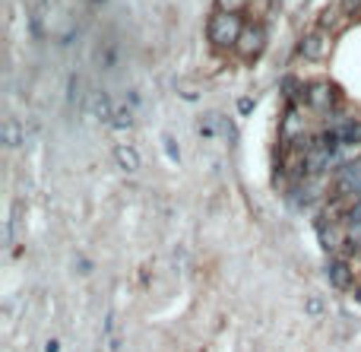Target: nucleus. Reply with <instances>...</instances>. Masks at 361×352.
Here are the masks:
<instances>
[{"label":"nucleus","instance_id":"nucleus-17","mask_svg":"<svg viewBox=\"0 0 361 352\" xmlns=\"http://www.w3.org/2000/svg\"><path fill=\"white\" fill-rule=\"evenodd\" d=\"M215 7H219L222 13H241V10L247 7V0H215Z\"/></svg>","mask_w":361,"mask_h":352},{"label":"nucleus","instance_id":"nucleus-10","mask_svg":"<svg viewBox=\"0 0 361 352\" xmlns=\"http://www.w3.org/2000/svg\"><path fill=\"white\" fill-rule=\"evenodd\" d=\"M92 115L99 118V121H111V118H114L111 99H108L105 89H95V92H92Z\"/></svg>","mask_w":361,"mask_h":352},{"label":"nucleus","instance_id":"nucleus-6","mask_svg":"<svg viewBox=\"0 0 361 352\" xmlns=\"http://www.w3.org/2000/svg\"><path fill=\"white\" fill-rule=\"evenodd\" d=\"M355 184H361V159H348L336 168V197H346Z\"/></svg>","mask_w":361,"mask_h":352},{"label":"nucleus","instance_id":"nucleus-19","mask_svg":"<svg viewBox=\"0 0 361 352\" xmlns=\"http://www.w3.org/2000/svg\"><path fill=\"white\" fill-rule=\"evenodd\" d=\"M339 10L346 16H355V13H361V0H339Z\"/></svg>","mask_w":361,"mask_h":352},{"label":"nucleus","instance_id":"nucleus-9","mask_svg":"<svg viewBox=\"0 0 361 352\" xmlns=\"http://www.w3.org/2000/svg\"><path fill=\"white\" fill-rule=\"evenodd\" d=\"M114 162H118V168H124L127 175H133L139 168V153L133 146H118L114 149Z\"/></svg>","mask_w":361,"mask_h":352},{"label":"nucleus","instance_id":"nucleus-24","mask_svg":"<svg viewBox=\"0 0 361 352\" xmlns=\"http://www.w3.org/2000/svg\"><path fill=\"white\" fill-rule=\"evenodd\" d=\"M266 7H270V0H257V10H260V13H263Z\"/></svg>","mask_w":361,"mask_h":352},{"label":"nucleus","instance_id":"nucleus-2","mask_svg":"<svg viewBox=\"0 0 361 352\" xmlns=\"http://www.w3.org/2000/svg\"><path fill=\"white\" fill-rule=\"evenodd\" d=\"M304 102H308L314 111H320V115H329V111L336 108V102H339V89H336L333 83H327V80L310 83L308 92H304Z\"/></svg>","mask_w":361,"mask_h":352},{"label":"nucleus","instance_id":"nucleus-18","mask_svg":"<svg viewBox=\"0 0 361 352\" xmlns=\"http://www.w3.org/2000/svg\"><path fill=\"white\" fill-rule=\"evenodd\" d=\"M162 146H165V156H168L171 162H177V159H181V149H177L175 137H168V134H165V137H162Z\"/></svg>","mask_w":361,"mask_h":352},{"label":"nucleus","instance_id":"nucleus-4","mask_svg":"<svg viewBox=\"0 0 361 352\" xmlns=\"http://www.w3.org/2000/svg\"><path fill=\"white\" fill-rule=\"evenodd\" d=\"M301 137H304V118L298 111V105H289L282 124H279V140H282V146H295Z\"/></svg>","mask_w":361,"mask_h":352},{"label":"nucleus","instance_id":"nucleus-7","mask_svg":"<svg viewBox=\"0 0 361 352\" xmlns=\"http://www.w3.org/2000/svg\"><path fill=\"white\" fill-rule=\"evenodd\" d=\"M329 127H336L342 146H361V118H333Z\"/></svg>","mask_w":361,"mask_h":352},{"label":"nucleus","instance_id":"nucleus-25","mask_svg":"<svg viewBox=\"0 0 361 352\" xmlns=\"http://www.w3.org/2000/svg\"><path fill=\"white\" fill-rule=\"evenodd\" d=\"M355 298H358V301H361V289H358V295H355Z\"/></svg>","mask_w":361,"mask_h":352},{"label":"nucleus","instance_id":"nucleus-11","mask_svg":"<svg viewBox=\"0 0 361 352\" xmlns=\"http://www.w3.org/2000/svg\"><path fill=\"white\" fill-rule=\"evenodd\" d=\"M23 143V127H19L16 118H6L4 121V146L6 149H16Z\"/></svg>","mask_w":361,"mask_h":352},{"label":"nucleus","instance_id":"nucleus-13","mask_svg":"<svg viewBox=\"0 0 361 352\" xmlns=\"http://www.w3.org/2000/svg\"><path fill=\"white\" fill-rule=\"evenodd\" d=\"M342 254H361V225H348L346 241H342Z\"/></svg>","mask_w":361,"mask_h":352},{"label":"nucleus","instance_id":"nucleus-15","mask_svg":"<svg viewBox=\"0 0 361 352\" xmlns=\"http://www.w3.org/2000/svg\"><path fill=\"white\" fill-rule=\"evenodd\" d=\"M80 89H82V80L76 77H70V83H67V102H70V108H76V102H80Z\"/></svg>","mask_w":361,"mask_h":352},{"label":"nucleus","instance_id":"nucleus-21","mask_svg":"<svg viewBox=\"0 0 361 352\" xmlns=\"http://www.w3.org/2000/svg\"><path fill=\"white\" fill-rule=\"evenodd\" d=\"M213 134H215V115H206L203 118V124H200V137H206L209 140Z\"/></svg>","mask_w":361,"mask_h":352},{"label":"nucleus","instance_id":"nucleus-23","mask_svg":"<svg viewBox=\"0 0 361 352\" xmlns=\"http://www.w3.org/2000/svg\"><path fill=\"white\" fill-rule=\"evenodd\" d=\"M44 352H61V343H57V339H48V343H44Z\"/></svg>","mask_w":361,"mask_h":352},{"label":"nucleus","instance_id":"nucleus-1","mask_svg":"<svg viewBox=\"0 0 361 352\" xmlns=\"http://www.w3.org/2000/svg\"><path fill=\"white\" fill-rule=\"evenodd\" d=\"M241 32H244V20H241V13H222V10H215V13L209 16L206 35H209V42H213V48H219V51L238 45Z\"/></svg>","mask_w":361,"mask_h":352},{"label":"nucleus","instance_id":"nucleus-22","mask_svg":"<svg viewBox=\"0 0 361 352\" xmlns=\"http://www.w3.org/2000/svg\"><path fill=\"white\" fill-rule=\"evenodd\" d=\"M238 111H241V115H247V111H253V99H241V102H238Z\"/></svg>","mask_w":361,"mask_h":352},{"label":"nucleus","instance_id":"nucleus-16","mask_svg":"<svg viewBox=\"0 0 361 352\" xmlns=\"http://www.w3.org/2000/svg\"><path fill=\"white\" fill-rule=\"evenodd\" d=\"M342 222L346 225H361V203H352L342 210Z\"/></svg>","mask_w":361,"mask_h":352},{"label":"nucleus","instance_id":"nucleus-8","mask_svg":"<svg viewBox=\"0 0 361 352\" xmlns=\"http://www.w3.org/2000/svg\"><path fill=\"white\" fill-rule=\"evenodd\" d=\"M327 279L333 289H348L352 286V267H348L342 257H333V260L327 263Z\"/></svg>","mask_w":361,"mask_h":352},{"label":"nucleus","instance_id":"nucleus-14","mask_svg":"<svg viewBox=\"0 0 361 352\" xmlns=\"http://www.w3.org/2000/svg\"><path fill=\"white\" fill-rule=\"evenodd\" d=\"M111 124L118 130H127V127H133V111L127 108V105H120V108H114V118H111Z\"/></svg>","mask_w":361,"mask_h":352},{"label":"nucleus","instance_id":"nucleus-20","mask_svg":"<svg viewBox=\"0 0 361 352\" xmlns=\"http://www.w3.org/2000/svg\"><path fill=\"white\" fill-rule=\"evenodd\" d=\"M304 311H308L310 318H320V314H323V298H317V295H314V298H308V305H304Z\"/></svg>","mask_w":361,"mask_h":352},{"label":"nucleus","instance_id":"nucleus-3","mask_svg":"<svg viewBox=\"0 0 361 352\" xmlns=\"http://www.w3.org/2000/svg\"><path fill=\"white\" fill-rule=\"evenodd\" d=\"M263 45H266V29L260 26V23H251V26H244V32H241L234 51H238L241 58L251 61V58H257V54L263 51Z\"/></svg>","mask_w":361,"mask_h":352},{"label":"nucleus","instance_id":"nucleus-12","mask_svg":"<svg viewBox=\"0 0 361 352\" xmlns=\"http://www.w3.org/2000/svg\"><path fill=\"white\" fill-rule=\"evenodd\" d=\"M19 219H23V200H16V203H13V210H10V219H6V235H4V241H6V244H13V241H16Z\"/></svg>","mask_w":361,"mask_h":352},{"label":"nucleus","instance_id":"nucleus-5","mask_svg":"<svg viewBox=\"0 0 361 352\" xmlns=\"http://www.w3.org/2000/svg\"><path fill=\"white\" fill-rule=\"evenodd\" d=\"M298 51H301V58H308V61L327 58V51H329V32H323V29H314V32H308L301 39V45H298Z\"/></svg>","mask_w":361,"mask_h":352}]
</instances>
